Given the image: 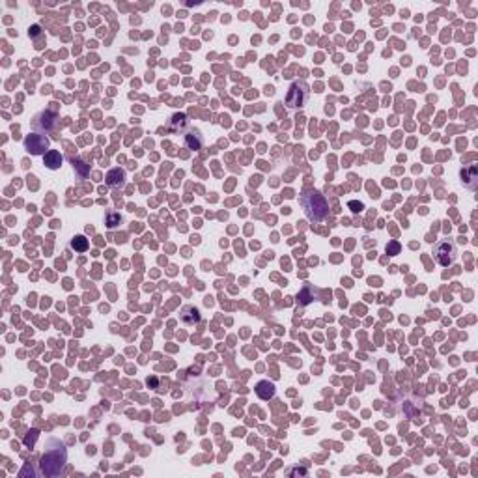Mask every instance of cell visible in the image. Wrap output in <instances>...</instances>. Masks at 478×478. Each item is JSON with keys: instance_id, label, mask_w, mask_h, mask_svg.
<instances>
[{"instance_id": "277c9868", "label": "cell", "mask_w": 478, "mask_h": 478, "mask_svg": "<svg viewBox=\"0 0 478 478\" xmlns=\"http://www.w3.org/2000/svg\"><path fill=\"white\" fill-rule=\"evenodd\" d=\"M307 99H309V86L305 84V83H301V81H297V83H293V84L290 86V90H288V95H286V107H288V109H301V107H305Z\"/></svg>"}, {"instance_id": "d6986e66", "label": "cell", "mask_w": 478, "mask_h": 478, "mask_svg": "<svg viewBox=\"0 0 478 478\" xmlns=\"http://www.w3.org/2000/svg\"><path fill=\"white\" fill-rule=\"evenodd\" d=\"M387 254H391V256L400 254V243L398 241H391V243L387 245Z\"/></svg>"}, {"instance_id": "9a60e30c", "label": "cell", "mask_w": 478, "mask_h": 478, "mask_svg": "<svg viewBox=\"0 0 478 478\" xmlns=\"http://www.w3.org/2000/svg\"><path fill=\"white\" fill-rule=\"evenodd\" d=\"M69 245H71V249H73L75 253H86L88 247H90V243H88V239H86L84 235H75Z\"/></svg>"}, {"instance_id": "4fadbf2b", "label": "cell", "mask_w": 478, "mask_h": 478, "mask_svg": "<svg viewBox=\"0 0 478 478\" xmlns=\"http://www.w3.org/2000/svg\"><path fill=\"white\" fill-rule=\"evenodd\" d=\"M316 295H318V291L314 290L312 286H305V288L299 291V295H297V303H299L301 307H307V305H310V303L314 301Z\"/></svg>"}, {"instance_id": "8fae6325", "label": "cell", "mask_w": 478, "mask_h": 478, "mask_svg": "<svg viewBox=\"0 0 478 478\" xmlns=\"http://www.w3.org/2000/svg\"><path fill=\"white\" fill-rule=\"evenodd\" d=\"M275 393H277V389H275V385L271 381H260V383L256 385V394L262 400H271L273 396H275Z\"/></svg>"}, {"instance_id": "44dd1931", "label": "cell", "mask_w": 478, "mask_h": 478, "mask_svg": "<svg viewBox=\"0 0 478 478\" xmlns=\"http://www.w3.org/2000/svg\"><path fill=\"white\" fill-rule=\"evenodd\" d=\"M290 475H307L305 469H295V471H290Z\"/></svg>"}, {"instance_id": "7a4b0ae2", "label": "cell", "mask_w": 478, "mask_h": 478, "mask_svg": "<svg viewBox=\"0 0 478 478\" xmlns=\"http://www.w3.org/2000/svg\"><path fill=\"white\" fill-rule=\"evenodd\" d=\"M301 206L305 209V213L309 217V221L312 223H321L325 221L329 215V204L325 197L316 191V189H307L301 195Z\"/></svg>"}, {"instance_id": "e0dca14e", "label": "cell", "mask_w": 478, "mask_h": 478, "mask_svg": "<svg viewBox=\"0 0 478 478\" xmlns=\"http://www.w3.org/2000/svg\"><path fill=\"white\" fill-rule=\"evenodd\" d=\"M73 169L79 172L81 178H86V176L90 174V167H88L86 163H83V161H73Z\"/></svg>"}, {"instance_id": "ac0fdd59", "label": "cell", "mask_w": 478, "mask_h": 478, "mask_svg": "<svg viewBox=\"0 0 478 478\" xmlns=\"http://www.w3.org/2000/svg\"><path fill=\"white\" fill-rule=\"evenodd\" d=\"M120 223H122L120 213H109V217H107V226H109V228H116Z\"/></svg>"}, {"instance_id": "8992f818", "label": "cell", "mask_w": 478, "mask_h": 478, "mask_svg": "<svg viewBox=\"0 0 478 478\" xmlns=\"http://www.w3.org/2000/svg\"><path fill=\"white\" fill-rule=\"evenodd\" d=\"M34 127L36 129H39V125H43V129H45V133L49 131H55L58 127V116L55 112H39L38 116H34Z\"/></svg>"}, {"instance_id": "7c38bea8", "label": "cell", "mask_w": 478, "mask_h": 478, "mask_svg": "<svg viewBox=\"0 0 478 478\" xmlns=\"http://www.w3.org/2000/svg\"><path fill=\"white\" fill-rule=\"evenodd\" d=\"M181 319L187 325H195V323L200 321V310L195 309V307H185V309L181 310Z\"/></svg>"}, {"instance_id": "9c48e42d", "label": "cell", "mask_w": 478, "mask_h": 478, "mask_svg": "<svg viewBox=\"0 0 478 478\" xmlns=\"http://www.w3.org/2000/svg\"><path fill=\"white\" fill-rule=\"evenodd\" d=\"M64 163V155L56 150H49L45 155H43V165L47 167L49 170H58Z\"/></svg>"}, {"instance_id": "ffe728a7", "label": "cell", "mask_w": 478, "mask_h": 478, "mask_svg": "<svg viewBox=\"0 0 478 478\" xmlns=\"http://www.w3.org/2000/svg\"><path fill=\"white\" fill-rule=\"evenodd\" d=\"M347 206H349V209H351L353 213H361V211L365 209V204H363V202H355V200H351Z\"/></svg>"}, {"instance_id": "52a82bcc", "label": "cell", "mask_w": 478, "mask_h": 478, "mask_svg": "<svg viewBox=\"0 0 478 478\" xmlns=\"http://www.w3.org/2000/svg\"><path fill=\"white\" fill-rule=\"evenodd\" d=\"M105 181H107V185H109V187H114V189L123 187V183H125V170H123V169L109 170V174H107Z\"/></svg>"}, {"instance_id": "5bb4252c", "label": "cell", "mask_w": 478, "mask_h": 478, "mask_svg": "<svg viewBox=\"0 0 478 478\" xmlns=\"http://www.w3.org/2000/svg\"><path fill=\"white\" fill-rule=\"evenodd\" d=\"M461 179L465 181V185L467 187H475V179H477V167L475 165H471L469 169H463L461 170Z\"/></svg>"}, {"instance_id": "6da1fadb", "label": "cell", "mask_w": 478, "mask_h": 478, "mask_svg": "<svg viewBox=\"0 0 478 478\" xmlns=\"http://www.w3.org/2000/svg\"><path fill=\"white\" fill-rule=\"evenodd\" d=\"M67 465V450L66 445L56 437H51L47 439V447L45 452L39 459V473L43 477L49 478H56L62 477L66 473Z\"/></svg>"}, {"instance_id": "ba28073f", "label": "cell", "mask_w": 478, "mask_h": 478, "mask_svg": "<svg viewBox=\"0 0 478 478\" xmlns=\"http://www.w3.org/2000/svg\"><path fill=\"white\" fill-rule=\"evenodd\" d=\"M185 146L193 151L202 150V146H204V137L200 135L198 129H189V133L185 135Z\"/></svg>"}, {"instance_id": "3957f363", "label": "cell", "mask_w": 478, "mask_h": 478, "mask_svg": "<svg viewBox=\"0 0 478 478\" xmlns=\"http://www.w3.org/2000/svg\"><path fill=\"white\" fill-rule=\"evenodd\" d=\"M456 256H458V251H456V243L452 239H441L433 247V258L443 267L452 265L456 262Z\"/></svg>"}, {"instance_id": "5b68a950", "label": "cell", "mask_w": 478, "mask_h": 478, "mask_svg": "<svg viewBox=\"0 0 478 478\" xmlns=\"http://www.w3.org/2000/svg\"><path fill=\"white\" fill-rule=\"evenodd\" d=\"M49 146H51V141L41 133H32L25 139V148L32 155H45L49 151Z\"/></svg>"}, {"instance_id": "30bf717a", "label": "cell", "mask_w": 478, "mask_h": 478, "mask_svg": "<svg viewBox=\"0 0 478 478\" xmlns=\"http://www.w3.org/2000/svg\"><path fill=\"white\" fill-rule=\"evenodd\" d=\"M187 127H189V120L183 112L174 114V116L170 118V123H169L170 133H181V131H185Z\"/></svg>"}, {"instance_id": "2e32d148", "label": "cell", "mask_w": 478, "mask_h": 478, "mask_svg": "<svg viewBox=\"0 0 478 478\" xmlns=\"http://www.w3.org/2000/svg\"><path fill=\"white\" fill-rule=\"evenodd\" d=\"M38 437H39V431L38 430H30L28 433L25 435V439H23L25 447H27V449H34V445H36Z\"/></svg>"}]
</instances>
